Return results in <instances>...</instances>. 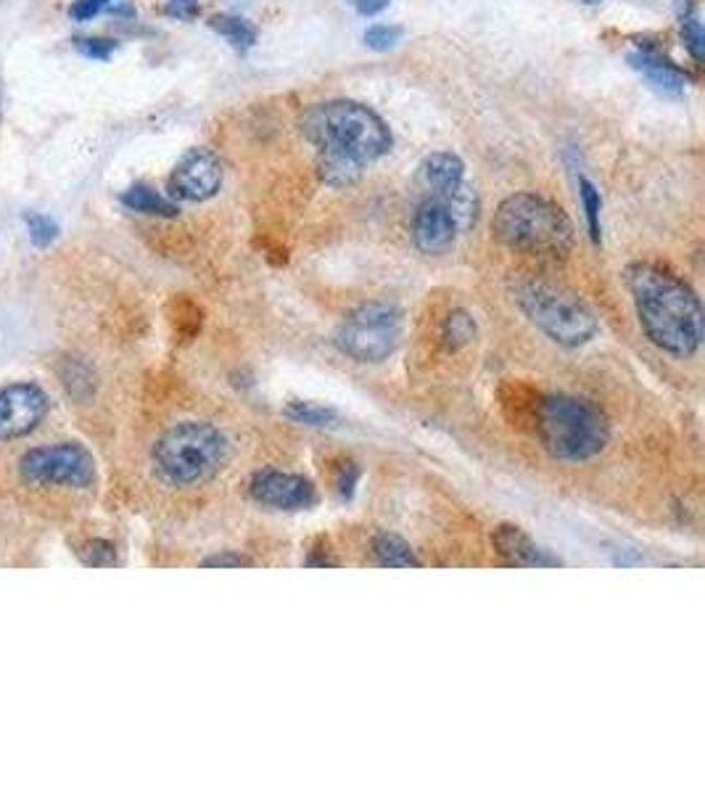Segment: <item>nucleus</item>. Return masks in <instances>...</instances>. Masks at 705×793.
<instances>
[{
    "label": "nucleus",
    "mask_w": 705,
    "mask_h": 793,
    "mask_svg": "<svg viewBox=\"0 0 705 793\" xmlns=\"http://www.w3.org/2000/svg\"><path fill=\"white\" fill-rule=\"evenodd\" d=\"M302 135L317 148V175L330 189H349L367 165L391 152V130L384 117L360 101L309 106L299 120Z\"/></svg>",
    "instance_id": "obj_1"
},
{
    "label": "nucleus",
    "mask_w": 705,
    "mask_h": 793,
    "mask_svg": "<svg viewBox=\"0 0 705 793\" xmlns=\"http://www.w3.org/2000/svg\"><path fill=\"white\" fill-rule=\"evenodd\" d=\"M623 276L647 339L671 358H692L705 336L701 297L653 262H634Z\"/></svg>",
    "instance_id": "obj_2"
},
{
    "label": "nucleus",
    "mask_w": 705,
    "mask_h": 793,
    "mask_svg": "<svg viewBox=\"0 0 705 793\" xmlns=\"http://www.w3.org/2000/svg\"><path fill=\"white\" fill-rule=\"evenodd\" d=\"M491 233L510 252L547 262L566 260L576 241L571 217L536 193H513L505 199L495 212Z\"/></svg>",
    "instance_id": "obj_3"
},
{
    "label": "nucleus",
    "mask_w": 705,
    "mask_h": 793,
    "mask_svg": "<svg viewBox=\"0 0 705 793\" xmlns=\"http://www.w3.org/2000/svg\"><path fill=\"white\" fill-rule=\"evenodd\" d=\"M536 434L547 455L563 464H582L600 455L610 442V423L584 397L547 395L534 408Z\"/></svg>",
    "instance_id": "obj_4"
},
{
    "label": "nucleus",
    "mask_w": 705,
    "mask_h": 793,
    "mask_svg": "<svg viewBox=\"0 0 705 793\" xmlns=\"http://www.w3.org/2000/svg\"><path fill=\"white\" fill-rule=\"evenodd\" d=\"M230 440L204 421H183L167 429L154 445V468L170 486L207 484L230 464Z\"/></svg>",
    "instance_id": "obj_5"
},
{
    "label": "nucleus",
    "mask_w": 705,
    "mask_h": 793,
    "mask_svg": "<svg viewBox=\"0 0 705 793\" xmlns=\"http://www.w3.org/2000/svg\"><path fill=\"white\" fill-rule=\"evenodd\" d=\"M513 299L523 315L555 345L576 349L597 336V317L579 297L545 280H518Z\"/></svg>",
    "instance_id": "obj_6"
},
{
    "label": "nucleus",
    "mask_w": 705,
    "mask_h": 793,
    "mask_svg": "<svg viewBox=\"0 0 705 793\" xmlns=\"http://www.w3.org/2000/svg\"><path fill=\"white\" fill-rule=\"evenodd\" d=\"M404 315L391 302H367L357 310L349 312L339 328H336L333 345L341 355L354 362H376L389 360L402 341Z\"/></svg>",
    "instance_id": "obj_7"
},
{
    "label": "nucleus",
    "mask_w": 705,
    "mask_h": 793,
    "mask_svg": "<svg viewBox=\"0 0 705 793\" xmlns=\"http://www.w3.org/2000/svg\"><path fill=\"white\" fill-rule=\"evenodd\" d=\"M19 473L35 486H72L85 490L96 482V460L90 449L77 442H56V445L35 447L19 460Z\"/></svg>",
    "instance_id": "obj_8"
},
{
    "label": "nucleus",
    "mask_w": 705,
    "mask_h": 793,
    "mask_svg": "<svg viewBox=\"0 0 705 793\" xmlns=\"http://www.w3.org/2000/svg\"><path fill=\"white\" fill-rule=\"evenodd\" d=\"M254 503L272 510H309L317 505V486L302 473L262 468L248 482Z\"/></svg>",
    "instance_id": "obj_9"
},
{
    "label": "nucleus",
    "mask_w": 705,
    "mask_h": 793,
    "mask_svg": "<svg viewBox=\"0 0 705 793\" xmlns=\"http://www.w3.org/2000/svg\"><path fill=\"white\" fill-rule=\"evenodd\" d=\"M224 170L220 156L209 148H191L180 156L170 175V193L180 202H209L222 189Z\"/></svg>",
    "instance_id": "obj_10"
},
{
    "label": "nucleus",
    "mask_w": 705,
    "mask_h": 793,
    "mask_svg": "<svg viewBox=\"0 0 705 793\" xmlns=\"http://www.w3.org/2000/svg\"><path fill=\"white\" fill-rule=\"evenodd\" d=\"M48 395L37 384H11L0 389V440H22L46 421Z\"/></svg>",
    "instance_id": "obj_11"
},
{
    "label": "nucleus",
    "mask_w": 705,
    "mask_h": 793,
    "mask_svg": "<svg viewBox=\"0 0 705 793\" xmlns=\"http://www.w3.org/2000/svg\"><path fill=\"white\" fill-rule=\"evenodd\" d=\"M415 249L426 257H441L458 241L460 228L454 220V212L447 199H421L417 204L413 225H410Z\"/></svg>",
    "instance_id": "obj_12"
},
{
    "label": "nucleus",
    "mask_w": 705,
    "mask_h": 793,
    "mask_svg": "<svg viewBox=\"0 0 705 793\" xmlns=\"http://www.w3.org/2000/svg\"><path fill=\"white\" fill-rule=\"evenodd\" d=\"M417 191L423 199H452L465 189V165L458 154L434 152L417 167Z\"/></svg>",
    "instance_id": "obj_13"
},
{
    "label": "nucleus",
    "mask_w": 705,
    "mask_h": 793,
    "mask_svg": "<svg viewBox=\"0 0 705 793\" xmlns=\"http://www.w3.org/2000/svg\"><path fill=\"white\" fill-rule=\"evenodd\" d=\"M495 551L508 561L510 566H523V569H547V566H563V561L523 532L515 524H499L491 534Z\"/></svg>",
    "instance_id": "obj_14"
},
{
    "label": "nucleus",
    "mask_w": 705,
    "mask_h": 793,
    "mask_svg": "<svg viewBox=\"0 0 705 793\" xmlns=\"http://www.w3.org/2000/svg\"><path fill=\"white\" fill-rule=\"evenodd\" d=\"M629 64L634 67L636 72H642L647 77L655 91L666 93V96H682L684 87H688V74H684L679 67H673L669 59H664L658 51H651V48H642L629 56Z\"/></svg>",
    "instance_id": "obj_15"
},
{
    "label": "nucleus",
    "mask_w": 705,
    "mask_h": 793,
    "mask_svg": "<svg viewBox=\"0 0 705 793\" xmlns=\"http://www.w3.org/2000/svg\"><path fill=\"white\" fill-rule=\"evenodd\" d=\"M373 555L386 569H421L423 566L410 542L394 532H378L373 537Z\"/></svg>",
    "instance_id": "obj_16"
},
{
    "label": "nucleus",
    "mask_w": 705,
    "mask_h": 793,
    "mask_svg": "<svg viewBox=\"0 0 705 793\" xmlns=\"http://www.w3.org/2000/svg\"><path fill=\"white\" fill-rule=\"evenodd\" d=\"M122 204L127 209L138 212V215H151V217H174L180 212L172 199L161 196L159 191L146 183L130 185V189L122 193Z\"/></svg>",
    "instance_id": "obj_17"
},
{
    "label": "nucleus",
    "mask_w": 705,
    "mask_h": 793,
    "mask_svg": "<svg viewBox=\"0 0 705 793\" xmlns=\"http://www.w3.org/2000/svg\"><path fill=\"white\" fill-rule=\"evenodd\" d=\"M209 27L215 29V33H220L239 53H246L248 48H254V43H257V27H254L248 19L220 14L209 19Z\"/></svg>",
    "instance_id": "obj_18"
},
{
    "label": "nucleus",
    "mask_w": 705,
    "mask_h": 793,
    "mask_svg": "<svg viewBox=\"0 0 705 793\" xmlns=\"http://www.w3.org/2000/svg\"><path fill=\"white\" fill-rule=\"evenodd\" d=\"M679 29H682V40L688 53L692 56V61L703 64L705 59V33H703V22H701V11L692 0H682L679 3Z\"/></svg>",
    "instance_id": "obj_19"
},
{
    "label": "nucleus",
    "mask_w": 705,
    "mask_h": 793,
    "mask_svg": "<svg viewBox=\"0 0 705 793\" xmlns=\"http://www.w3.org/2000/svg\"><path fill=\"white\" fill-rule=\"evenodd\" d=\"M285 418H291L293 423H304V426H315V429H328L339 423V413L328 405H317V402H307V399H291L285 405Z\"/></svg>",
    "instance_id": "obj_20"
},
{
    "label": "nucleus",
    "mask_w": 705,
    "mask_h": 793,
    "mask_svg": "<svg viewBox=\"0 0 705 793\" xmlns=\"http://www.w3.org/2000/svg\"><path fill=\"white\" fill-rule=\"evenodd\" d=\"M441 339L447 349H463L476 339V321L467 310H452L441 326Z\"/></svg>",
    "instance_id": "obj_21"
},
{
    "label": "nucleus",
    "mask_w": 705,
    "mask_h": 793,
    "mask_svg": "<svg viewBox=\"0 0 705 793\" xmlns=\"http://www.w3.org/2000/svg\"><path fill=\"white\" fill-rule=\"evenodd\" d=\"M579 193H582V204H584V217H586V228H589L592 241H600L603 233V225H600V209H603V199L597 185L592 180L582 178L579 180Z\"/></svg>",
    "instance_id": "obj_22"
},
{
    "label": "nucleus",
    "mask_w": 705,
    "mask_h": 793,
    "mask_svg": "<svg viewBox=\"0 0 705 793\" xmlns=\"http://www.w3.org/2000/svg\"><path fill=\"white\" fill-rule=\"evenodd\" d=\"M24 225H27L29 241H33L35 249L51 247V243L59 239V233H61L59 223H56L53 217L40 215V212H27V215H24Z\"/></svg>",
    "instance_id": "obj_23"
},
{
    "label": "nucleus",
    "mask_w": 705,
    "mask_h": 793,
    "mask_svg": "<svg viewBox=\"0 0 705 793\" xmlns=\"http://www.w3.org/2000/svg\"><path fill=\"white\" fill-rule=\"evenodd\" d=\"M80 558H83L85 566H93V569H109V566L120 564L117 548L106 540H87L83 551H80Z\"/></svg>",
    "instance_id": "obj_24"
},
{
    "label": "nucleus",
    "mask_w": 705,
    "mask_h": 793,
    "mask_svg": "<svg viewBox=\"0 0 705 793\" xmlns=\"http://www.w3.org/2000/svg\"><path fill=\"white\" fill-rule=\"evenodd\" d=\"M404 29L397 24H376L365 33V46L373 51H391L399 40H402Z\"/></svg>",
    "instance_id": "obj_25"
},
{
    "label": "nucleus",
    "mask_w": 705,
    "mask_h": 793,
    "mask_svg": "<svg viewBox=\"0 0 705 793\" xmlns=\"http://www.w3.org/2000/svg\"><path fill=\"white\" fill-rule=\"evenodd\" d=\"M202 566L204 569H248V566H254V561L239 551H217L207 555Z\"/></svg>",
    "instance_id": "obj_26"
},
{
    "label": "nucleus",
    "mask_w": 705,
    "mask_h": 793,
    "mask_svg": "<svg viewBox=\"0 0 705 793\" xmlns=\"http://www.w3.org/2000/svg\"><path fill=\"white\" fill-rule=\"evenodd\" d=\"M64 381L70 395L74 392V386H83L85 397H90L93 389H96V376H93V371L85 365V362H70V365H66Z\"/></svg>",
    "instance_id": "obj_27"
},
{
    "label": "nucleus",
    "mask_w": 705,
    "mask_h": 793,
    "mask_svg": "<svg viewBox=\"0 0 705 793\" xmlns=\"http://www.w3.org/2000/svg\"><path fill=\"white\" fill-rule=\"evenodd\" d=\"M74 48H77L83 56H87V59L106 61L117 51V43L106 40V37H77V40H74Z\"/></svg>",
    "instance_id": "obj_28"
},
{
    "label": "nucleus",
    "mask_w": 705,
    "mask_h": 793,
    "mask_svg": "<svg viewBox=\"0 0 705 793\" xmlns=\"http://www.w3.org/2000/svg\"><path fill=\"white\" fill-rule=\"evenodd\" d=\"M111 3L114 0H74L70 5V16L74 22H90V19H96L101 11L109 9Z\"/></svg>",
    "instance_id": "obj_29"
},
{
    "label": "nucleus",
    "mask_w": 705,
    "mask_h": 793,
    "mask_svg": "<svg viewBox=\"0 0 705 793\" xmlns=\"http://www.w3.org/2000/svg\"><path fill=\"white\" fill-rule=\"evenodd\" d=\"M360 482V468L357 464H344V468H341V479H339V492L344 497H352L354 495V486H357Z\"/></svg>",
    "instance_id": "obj_30"
},
{
    "label": "nucleus",
    "mask_w": 705,
    "mask_h": 793,
    "mask_svg": "<svg viewBox=\"0 0 705 793\" xmlns=\"http://www.w3.org/2000/svg\"><path fill=\"white\" fill-rule=\"evenodd\" d=\"M167 14L174 19H193L198 14V0H170Z\"/></svg>",
    "instance_id": "obj_31"
},
{
    "label": "nucleus",
    "mask_w": 705,
    "mask_h": 793,
    "mask_svg": "<svg viewBox=\"0 0 705 793\" xmlns=\"http://www.w3.org/2000/svg\"><path fill=\"white\" fill-rule=\"evenodd\" d=\"M360 16H378L389 9V0H352Z\"/></svg>",
    "instance_id": "obj_32"
},
{
    "label": "nucleus",
    "mask_w": 705,
    "mask_h": 793,
    "mask_svg": "<svg viewBox=\"0 0 705 793\" xmlns=\"http://www.w3.org/2000/svg\"><path fill=\"white\" fill-rule=\"evenodd\" d=\"M307 566H320V569H323V566H339V561L330 558L328 545H323V540H320V545H317L315 551H312L309 558H307Z\"/></svg>",
    "instance_id": "obj_33"
},
{
    "label": "nucleus",
    "mask_w": 705,
    "mask_h": 793,
    "mask_svg": "<svg viewBox=\"0 0 705 793\" xmlns=\"http://www.w3.org/2000/svg\"><path fill=\"white\" fill-rule=\"evenodd\" d=\"M582 3H586V5H597V3H603V0H582Z\"/></svg>",
    "instance_id": "obj_34"
}]
</instances>
